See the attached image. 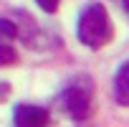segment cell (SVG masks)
<instances>
[{"label": "cell", "mask_w": 129, "mask_h": 127, "mask_svg": "<svg viewBox=\"0 0 129 127\" xmlns=\"http://www.w3.org/2000/svg\"><path fill=\"white\" fill-rule=\"evenodd\" d=\"M76 36L89 48H101V46H106L111 41L114 26H111V18H109V13H106V8L101 3H91V5H86L81 10Z\"/></svg>", "instance_id": "6da1fadb"}, {"label": "cell", "mask_w": 129, "mask_h": 127, "mask_svg": "<svg viewBox=\"0 0 129 127\" xmlns=\"http://www.w3.org/2000/svg\"><path fill=\"white\" fill-rule=\"evenodd\" d=\"M61 104L74 119H86L91 114V81L79 76L61 92Z\"/></svg>", "instance_id": "7a4b0ae2"}, {"label": "cell", "mask_w": 129, "mask_h": 127, "mask_svg": "<svg viewBox=\"0 0 129 127\" xmlns=\"http://www.w3.org/2000/svg\"><path fill=\"white\" fill-rule=\"evenodd\" d=\"M51 122L48 109L38 104H18L13 109V124L15 127H46Z\"/></svg>", "instance_id": "3957f363"}, {"label": "cell", "mask_w": 129, "mask_h": 127, "mask_svg": "<svg viewBox=\"0 0 129 127\" xmlns=\"http://www.w3.org/2000/svg\"><path fill=\"white\" fill-rule=\"evenodd\" d=\"M114 99L121 107H129V61H124L114 76Z\"/></svg>", "instance_id": "277c9868"}, {"label": "cell", "mask_w": 129, "mask_h": 127, "mask_svg": "<svg viewBox=\"0 0 129 127\" xmlns=\"http://www.w3.org/2000/svg\"><path fill=\"white\" fill-rule=\"evenodd\" d=\"M15 61H18L15 48L5 41H0V66H8V64H15Z\"/></svg>", "instance_id": "5b68a950"}, {"label": "cell", "mask_w": 129, "mask_h": 127, "mask_svg": "<svg viewBox=\"0 0 129 127\" xmlns=\"http://www.w3.org/2000/svg\"><path fill=\"white\" fill-rule=\"evenodd\" d=\"M0 33H3L5 38H15L18 36V26L8 18H0Z\"/></svg>", "instance_id": "8992f818"}, {"label": "cell", "mask_w": 129, "mask_h": 127, "mask_svg": "<svg viewBox=\"0 0 129 127\" xmlns=\"http://www.w3.org/2000/svg\"><path fill=\"white\" fill-rule=\"evenodd\" d=\"M36 3H38L46 13H56V8H58V3H61V0H36Z\"/></svg>", "instance_id": "52a82bcc"}, {"label": "cell", "mask_w": 129, "mask_h": 127, "mask_svg": "<svg viewBox=\"0 0 129 127\" xmlns=\"http://www.w3.org/2000/svg\"><path fill=\"white\" fill-rule=\"evenodd\" d=\"M8 94H10V84L0 81V102H5V99H8Z\"/></svg>", "instance_id": "ba28073f"}, {"label": "cell", "mask_w": 129, "mask_h": 127, "mask_svg": "<svg viewBox=\"0 0 129 127\" xmlns=\"http://www.w3.org/2000/svg\"><path fill=\"white\" fill-rule=\"evenodd\" d=\"M121 5H124V10L129 13V0H121Z\"/></svg>", "instance_id": "9c48e42d"}]
</instances>
